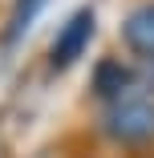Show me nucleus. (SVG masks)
Wrapping results in <instances>:
<instances>
[{
    "label": "nucleus",
    "mask_w": 154,
    "mask_h": 158,
    "mask_svg": "<svg viewBox=\"0 0 154 158\" xmlns=\"http://www.w3.org/2000/svg\"><path fill=\"white\" fill-rule=\"evenodd\" d=\"M102 134L122 150L154 146V93L138 81L130 93L102 106Z\"/></svg>",
    "instance_id": "f257e3e1"
},
{
    "label": "nucleus",
    "mask_w": 154,
    "mask_h": 158,
    "mask_svg": "<svg viewBox=\"0 0 154 158\" xmlns=\"http://www.w3.org/2000/svg\"><path fill=\"white\" fill-rule=\"evenodd\" d=\"M94 28H98L94 12H89V8H77L65 24H61V33H57L53 49H49V65L53 69H69L73 61L85 53V45L94 41Z\"/></svg>",
    "instance_id": "f03ea898"
},
{
    "label": "nucleus",
    "mask_w": 154,
    "mask_h": 158,
    "mask_svg": "<svg viewBox=\"0 0 154 158\" xmlns=\"http://www.w3.org/2000/svg\"><path fill=\"white\" fill-rule=\"evenodd\" d=\"M122 45H126L138 61L154 65V0H142L126 12L122 20Z\"/></svg>",
    "instance_id": "7ed1b4c3"
},
{
    "label": "nucleus",
    "mask_w": 154,
    "mask_h": 158,
    "mask_svg": "<svg viewBox=\"0 0 154 158\" xmlns=\"http://www.w3.org/2000/svg\"><path fill=\"white\" fill-rule=\"evenodd\" d=\"M138 85V73L134 69H126L118 57H106L102 65L94 69V93L102 98V106L106 102H114V98H122V93H130Z\"/></svg>",
    "instance_id": "20e7f679"
},
{
    "label": "nucleus",
    "mask_w": 154,
    "mask_h": 158,
    "mask_svg": "<svg viewBox=\"0 0 154 158\" xmlns=\"http://www.w3.org/2000/svg\"><path fill=\"white\" fill-rule=\"evenodd\" d=\"M41 4H45V0H16V4H12V20H8V28H4V41H20V37L28 33V24L37 20Z\"/></svg>",
    "instance_id": "39448f33"
}]
</instances>
